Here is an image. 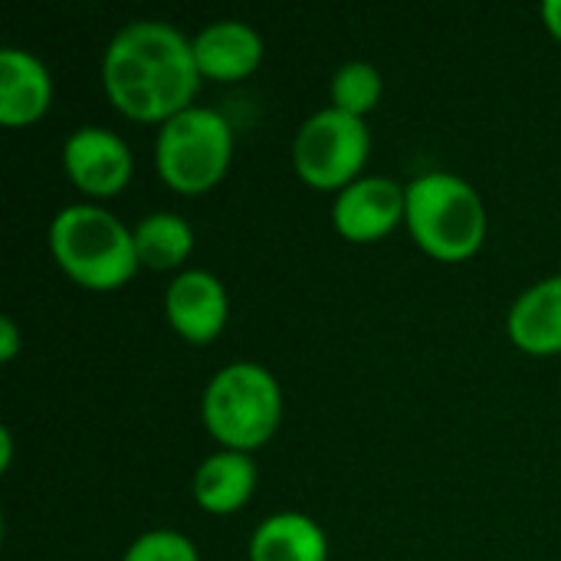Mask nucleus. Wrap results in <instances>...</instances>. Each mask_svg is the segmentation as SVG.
<instances>
[{"label": "nucleus", "instance_id": "obj_1", "mask_svg": "<svg viewBox=\"0 0 561 561\" xmlns=\"http://www.w3.org/2000/svg\"><path fill=\"white\" fill-rule=\"evenodd\" d=\"M194 43L164 20H131L105 46L102 85L108 102L131 122H158L194 105L201 89Z\"/></svg>", "mask_w": 561, "mask_h": 561}, {"label": "nucleus", "instance_id": "obj_2", "mask_svg": "<svg viewBox=\"0 0 561 561\" xmlns=\"http://www.w3.org/2000/svg\"><path fill=\"white\" fill-rule=\"evenodd\" d=\"M49 253L56 266L92 293L122 289L141 266L135 230L99 204H69L49 224Z\"/></svg>", "mask_w": 561, "mask_h": 561}, {"label": "nucleus", "instance_id": "obj_3", "mask_svg": "<svg viewBox=\"0 0 561 561\" xmlns=\"http://www.w3.org/2000/svg\"><path fill=\"white\" fill-rule=\"evenodd\" d=\"M201 421L224 450L253 454L270 444L283 421V388L270 368L230 362L207 381Z\"/></svg>", "mask_w": 561, "mask_h": 561}, {"label": "nucleus", "instance_id": "obj_4", "mask_svg": "<svg viewBox=\"0 0 561 561\" xmlns=\"http://www.w3.org/2000/svg\"><path fill=\"white\" fill-rule=\"evenodd\" d=\"M414 243L440 260H470L486 240V207L470 181L450 171H427L408 184V217Z\"/></svg>", "mask_w": 561, "mask_h": 561}, {"label": "nucleus", "instance_id": "obj_5", "mask_svg": "<svg viewBox=\"0 0 561 561\" xmlns=\"http://www.w3.org/2000/svg\"><path fill=\"white\" fill-rule=\"evenodd\" d=\"M233 161L230 122L204 105H191L168 118L154 138V168L161 181L184 197L214 191Z\"/></svg>", "mask_w": 561, "mask_h": 561}, {"label": "nucleus", "instance_id": "obj_6", "mask_svg": "<svg viewBox=\"0 0 561 561\" xmlns=\"http://www.w3.org/2000/svg\"><path fill=\"white\" fill-rule=\"evenodd\" d=\"M371 154V131L365 118L345 115L339 108L312 112L293 141V168L316 191H345L365 178V161Z\"/></svg>", "mask_w": 561, "mask_h": 561}, {"label": "nucleus", "instance_id": "obj_7", "mask_svg": "<svg viewBox=\"0 0 561 561\" xmlns=\"http://www.w3.org/2000/svg\"><path fill=\"white\" fill-rule=\"evenodd\" d=\"M62 168L82 194L115 197L135 174V154L122 135L102 125H82L62 141Z\"/></svg>", "mask_w": 561, "mask_h": 561}, {"label": "nucleus", "instance_id": "obj_8", "mask_svg": "<svg viewBox=\"0 0 561 561\" xmlns=\"http://www.w3.org/2000/svg\"><path fill=\"white\" fill-rule=\"evenodd\" d=\"M408 217V187L385 174H365L335 194L332 227L348 243H378Z\"/></svg>", "mask_w": 561, "mask_h": 561}, {"label": "nucleus", "instance_id": "obj_9", "mask_svg": "<svg viewBox=\"0 0 561 561\" xmlns=\"http://www.w3.org/2000/svg\"><path fill=\"white\" fill-rule=\"evenodd\" d=\"M164 316L191 345H210L230 319L227 286L210 270H181L164 289Z\"/></svg>", "mask_w": 561, "mask_h": 561}, {"label": "nucleus", "instance_id": "obj_10", "mask_svg": "<svg viewBox=\"0 0 561 561\" xmlns=\"http://www.w3.org/2000/svg\"><path fill=\"white\" fill-rule=\"evenodd\" d=\"M194 43V59L204 79L214 82H240L250 79L260 62H263V36L243 23V20H214L204 30H197V36H191Z\"/></svg>", "mask_w": 561, "mask_h": 561}, {"label": "nucleus", "instance_id": "obj_11", "mask_svg": "<svg viewBox=\"0 0 561 561\" xmlns=\"http://www.w3.org/2000/svg\"><path fill=\"white\" fill-rule=\"evenodd\" d=\"M53 102V72L30 53L7 46L0 49V122L7 128L33 125Z\"/></svg>", "mask_w": 561, "mask_h": 561}, {"label": "nucleus", "instance_id": "obj_12", "mask_svg": "<svg viewBox=\"0 0 561 561\" xmlns=\"http://www.w3.org/2000/svg\"><path fill=\"white\" fill-rule=\"evenodd\" d=\"M506 332L526 355H561V273L539 279L513 302Z\"/></svg>", "mask_w": 561, "mask_h": 561}, {"label": "nucleus", "instance_id": "obj_13", "mask_svg": "<svg viewBox=\"0 0 561 561\" xmlns=\"http://www.w3.org/2000/svg\"><path fill=\"white\" fill-rule=\"evenodd\" d=\"M256 493V463L240 450H217L194 470V500L210 516H230L243 510Z\"/></svg>", "mask_w": 561, "mask_h": 561}, {"label": "nucleus", "instance_id": "obj_14", "mask_svg": "<svg viewBox=\"0 0 561 561\" xmlns=\"http://www.w3.org/2000/svg\"><path fill=\"white\" fill-rule=\"evenodd\" d=\"M250 561H329V539L306 513H276L250 536Z\"/></svg>", "mask_w": 561, "mask_h": 561}, {"label": "nucleus", "instance_id": "obj_15", "mask_svg": "<svg viewBox=\"0 0 561 561\" xmlns=\"http://www.w3.org/2000/svg\"><path fill=\"white\" fill-rule=\"evenodd\" d=\"M135 253L138 266L151 273L181 270L194 253V230L181 214L154 210L138 220L135 227Z\"/></svg>", "mask_w": 561, "mask_h": 561}, {"label": "nucleus", "instance_id": "obj_16", "mask_svg": "<svg viewBox=\"0 0 561 561\" xmlns=\"http://www.w3.org/2000/svg\"><path fill=\"white\" fill-rule=\"evenodd\" d=\"M381 92H385V79L365 59L342 62L335 69L332 82H329L332 108H339L345 115H355V118H365L368 112H375L378 102H381Z\"/></svg>", "mask_w": 561, "mask_h": 561}, {"label": "nucleus", "instance_id": "obj_17", "mask_svg": "<svg viewBox=\"0 0 561 561\" xmlns=\"http://www.w3.org/2000/svg\"><path fill=\"white\" fill-rule=\"evenodd\" d=\"M122 561H201L197 546L178 533V529H151L141 533L128 549Z\"/></svg>", "mask_w": 561, "mask_h": 561}, {"label": "nucleus", "instance_id": "obj_18", "mask_svg": "<svg viewBox=\"0 0 561 561\" xmlns=\"http://www.w3.org/2000/svg\"><path fill=\"white\" fill-rule=\"evenodd\" d=\"M20 352V329L13 322V316L0 319V362H13Z\"/></svg>", "mask_w": 561, "mask_h": 561}, {"label": "nucleus", "instance_id": "obj_19", "mask_svg": "<svg viewBox=\"0 0 561 561\" xmlns=\"http://www.w3.org/2000/svg\"><path fill=\"white\" fill-rule=\"evenodd\" d=\"M539 13H542L546 30H549V33H552V36L561 43V0H546Z\"/></svg>", "mask_w": 561, "mask_h": 561}, {"label": "nucleus", "instance_id": "obj_20", "mask_svg": "<svg viewBox=\"0 0 561 561\" xmlns=\"http://www.w3.org/2000/svg\"><path fill=\"white\" fill-rule=\"evenodd\" d=\"M10 457H13V440H10V431L3 427L0 431V470H10Z\"/></svg>", "mask_w": 561, "mask_h": 561}]
</instances>
